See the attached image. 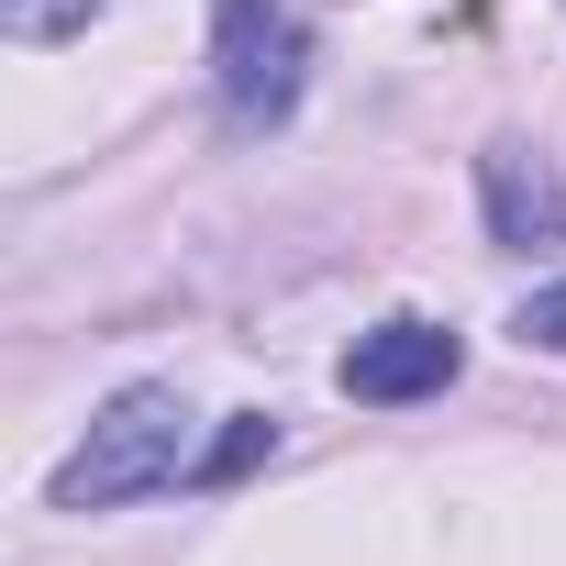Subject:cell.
<instances>
[{
    "label": "cell",
    "mask_w": 566,
    "mask_h": 566,
    "mask_svg": "<svg viewBox=\"0 0 566 566\" xmlns=\"http://www.w3.org/2000/svg\"><path fill=\"white\" fill-rule=\"evenodd\" d=\"M178 467H189V400L167 378H145L78 433V455L56 467V511H123V500L167 489Z\"/></svg>",
    "instance_id": "obj_1"
},
{
    "label": "cell",
    "mask_w": 566,
    "mask_h": 566,
    "mask_svg": "<svg viewBox=\"0 0 566 566\" xmlns=\"http://www.w3.org/2000/svg\"><path fill=\"white\" fill-rule=\"evenodd\" d=\"M301 67L312 34L290 0H211V90H222V134H277L301 112Z\"/></svg>",
    "instance_id": "obj_2"
},
{
    "label": "cell",
    "mask_w": 566,
    "mask_h": 566,
    "mask_svg": "<svg viewBox=\"0 0 566 566\" xmlns=\"http://www.w3.org/2000/svg\"><path fill=\"white\" fill-rule=\"evenodd\" d=\"M455 367H467V345H455L444 323L400 312V323H378V334H356V345H345V400H378V411H400V400H433V389H455Z\"/></svg>",
    "instance_id": "obj_3"
},
{
    "label": "cell",
    "mask_w": 566,
    "mask_h": 566,
    "mask_svg": "<svg viewBox=\"0 0 566 566\" xmlns=\"http://www.w3.org/2000/svg\"><path fill=\"white\" fill-rule=\"evenodd\" d=\"M478 189H489V244H511V255L566 244V189H555V167H544L522 134H500V145L478 156Z\"/></svg>",
    "instance_id": "obj_4"
},
{
    "label": "cell",
    "mask_w": 566,
    "mask_h": 566,
    "mask_svg": "<svg viewBox=\"0 0 566 566\" xmlns=\"http://www.w3.org/2000/svg\"><path fill=\"white\" fill-rule=\"evenodd\" d=\"M266 455H277V411H233V422H222V444H211V455H189V478H200V489H233V478H244V467H266Z\"/></svg>",
    "instance_id": "obj_5"
},
{
    "label": "cell",
    "mask_w": 566,
    "mask_h": 566,
    "mask_svg": "<svg viewBox=\"0 0 566 566\" xmlns=\"http://www.w3.org/2000/svg\"><path fill=\"white\" fill-rule=\"evenodd\" d=\"M112 12V0H0V23H12L23 45H67V34H90Z\"/></svg>",
    "instance_id": "obj_6"
},
{
    "label": "cell",
    "mask_w": 566,
    "mask_h": 566,
    "mask_svg": "<svg viewBox=\"0 0 566 566\" xmlns=\"http://www.w3.org/2000/svg\"><path fill=\"white\" fill-rule=\"evenodd\" d=\"M511 334H522V345H544V356H566V277H555V290H533V301L511 312Z\"/></svg>",
    "instance_id": "obj_7"
}]
</instances>
